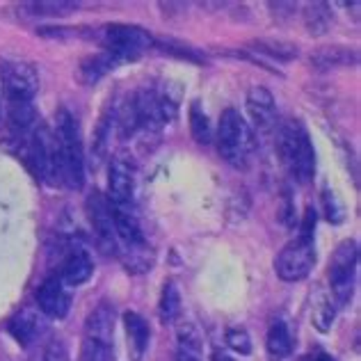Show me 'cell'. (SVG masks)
Returning <instances> with one entry per match:
<instances>
[{
    "label": "cell",
    "instance_id": "obj_1",
    "mask_svg": "<svg viewBox=\"0 0 361 361\" xmlns=\"http://www.w3.org/2000/svg\"><path fill=\"white\" fill-rule=\"evenodd\" d=\"M274 135L281 165L298 183H309L316 174V149L311 145L307 126L300 119H286L277 123Z\"/></svg>",
    "mask_w": 361,
    "mask_h": 361
},
{
    "label": "cell",
    "instance_id": "obj_2",
    "mask_svg": "<svg viewBox=\"0 0 361 361\" xmlns=\"http://www.w3.org/2000/svg\"><path fill=\"white\" fill-rule=\"evenodd\" d=\"M256 133L235 108H226L217 123V151L235 169H245L256 151Z\"/></svg>",
    "mask_w": 361,
    "mask_h": 361
},
{
    "label": "cell",
    "instance_id": "obj_3",
    "mask_svg": "<svg viewBox=\"0 0 361 361\" xmlns=\"http://www.w3.org/2000/svg\"><path fill=\"white\" fill-rule=\"evenodd\" d=\"M55 140H58L60 149L62 185L69 190H80L85 185V149L78 121L64 108H60L55 115Z\"/></svg>",
    "mask_w": 361,
    "mask_h": 361
},
{
    "label": "cell",
    "instance_id": "obj_4",
    "mask_svg": "<svg viewBox=\"0 0 361 361\" xmlns=\"http://www.w3.org/2000/svg\"><path fill=\"white\" fill-rule=\"evenodd\" d=\"M99 39L103 44V51L112 53L115 58L123 62L137 60L140 55H145L156 46V39L151 37L145 27L128 25V23H112L101 27Z\"/></svg>",
    "mask_w": 361,
    "mask_h": 361
},
{
    "label": "cell",
    "instance_id": "obj_5",
    "mask_svg": "<svg viewBox=\"0 0 361 361\" xmlns=\"http://www.w3.org/2000/svg\"><path fill=\"white\" fill-rule=\"evenodd\" d=\"M357 265H359L357 240H343L336 247L334 256H331V265H329V286H331V293H334V300L338 302V307H345V304L353 300Z\"/></svg>",
    "mask_w": 361,
    "mask_h": 361
},
{
    "label": "cell",
    "instance_id": "obj_6",
    "mask_svg": "<svg viewBox=\"0 0 361 361\" xmlns=\"http://www.w3.org/2000/svg\"><path fill=\"white\" fill-rule=\"evenodd\" d=\"M313 265H316V240L311 235H298L279 252L277 261H274V270H277L279 279L293 283L307 279Z\"/></svg>",
    "mask_w": 361,
    "mask_h": 361
},
{
    "label": "cell",
    "instance_id": "obj_7",
    "mask_svg": "<svg viewBox=\"0 0 361 361\" xmlns=\"http://www.w3.org/2000/svg\"><path fill=\"white\" fill-rule=\"evenodd\" d=\"M0 85L7 101H32L39 92V73L25 60L3 58L0 60Z\"/></svg>",
    "mask_w": 361,
    "mask_h": 361
},
{
    "label": "cell",
    "instance_id": "obj_8",
    "mask_svg": "<svg viewBox=\"0 0 361 361\" xmlns=\"http://www.w3.org/2000/svg\"><path fill=\"white\" fill-rule=\"evenodd\" d=\"M87 217L94 233H97V240L103 247L106 254H115L119 252V243H117V233H115V220H112V204L106 195L94 192L87 197Z\"/></svg>",
    "mask_w": 361,
    "mask_h": 361
},
{
    "label": "cell",
    "instance_id": "obj_9",
    "mask_svg": "<svg viewBox=\"0 0 361 361\" xmlns=\"http://www.w3.org/2000/svg\"><path fill=\"white\" fill-rule=\"evenodd\" d=\"M245 106H247V115L252 119L250 126L254 133H259V135H272L277 130L279 115H277V103H274L270 90L252 87L247 92Z\"/></svg>",
    "mask_w": 361,
    "mask_h": 361
},
{
    "label": "cell",
    "instance_id": "obj_10",
    "mask_svg": "<svg viewBox=\"0 0 361 361\" xmlns=\"http://www.w3.org/2000/svg\"><path fill=\"white\" fill-rule=\"evenodd\" d=\"M135 195V167L123 158H112L108 169V199L110 204H133Z\"/></svg>",
    "mask_w": 361,
    "mask_h": 361
},
{
    "label": "cell",
    "instance_id": "obj_11",
    "mask_svg": "<svg viewBox=\"0 0 361 361\" xmlns=\"http://www.w3.org/2000/svg\"><path fill=\"white\" fill-rule=\"evenodd\" d=\"M37 309L49 318H64L71 309V295L69 288L64 286L60 277L46 279L35 293Z\"/></svg>",
    "mask_w": 361,
    "mask_h": 361
},
{
    "label": "cell",
    "instance_id": "obj_12",
    "mask_svg": "<svg viewBox=\"0 0 361 361\" xmlns=\"http://www.w3.org/2000/svg\"><path fill=\"white\" fill-rule=\"evenodd\" d=\"M133 101H135L137 123L142 133L156 135V133H160L167 126V119L163 115V108H160V99L156 90L142 87L140 92L133 94Z\"/></svg>",
    "mask_w": 361,
    "mask_h": 361
},
{
    "label": "cell",
    "instance_id": "obj_13",
    "mask_svg": "<svg viewBox=\"0 0 361 361\" xmlns=\"http://www.w3.org/2000/svg\"><path fill=\"white\" fill-rule=\"evenodd\" d=\"M94 274V261L90 252L85 247H69V252L64 254L62 265H60V274L62 283L66 288H78L85 281H90Z\"/></svg>",
    "mask_w": 361,
    "mask_h": 361
},
{
    "label": "cell",
    "instance_id": "obj_14",
    "mask_svg": "<svg viewBox=\"0 0 361 361\" xmlns=\"http://www.w3.org/2000/svg\"><path fill=\"white\" fill-rule=\"evenodd\" d=\"M115 322H117L115 307L108 302L99 304L87 316V320H85V341H92V343H101V345H115Z\"/></svg>",
    "mask_w": 361,
    "mask_h": 361
},
{
    "label": "cell",
    "instance_id": "obj_15",
    "mask_svg": "<svg viewBox=\"0 0 361 361\" xmlns=\"http://www.w3.org/2000/svg\"><path fill=\"white\" fill-rule=\"evenodd\" d=\"M46 318L39 309H23L21 313L9 320V334L14 336V341L18 345L23 348H30L32 343H37L44 334H46Z\"/></svg>",
    "mask_w": 361,
    "mask_h": 361
},
{
    "label": "cell",
    "instance_id": "obj_16",
    "mask_svg": "<svg viewBox=\"0 0 361 361\" xmlns=\"http://www.w3.org/2000/svg\"><path fill=\"white\" fill-rule=\"evenodd\" d=\"M112 220H115V233L119 247H133L147 243L140 215L135 213V206L133 204H123V206L112 204Z\"/></svg>",
    "mask_w": 361,
    "mask_h": 361
},
{
    "label": "cell",
    "instance_id": "obj_17",
    "mask_svg": "<svg viewBox=\"0 0 361 361\" xmlns=\"http://www.w3.org/2000/svg\"><path fill=\"white\" fill-rule=\"evenodd\" d=\"M123 327H126L130 361H142L147 355V350H149V338H151L147 320L135 311H126L123 313Z\"/></svg>",
    "mask_w": 361,
    "mask_h": 361
},
{
    "label": "cell",
    "instance_id": "obj_18",
    "mask_svg": "<svg viewBox=\"0 0 361 361\" xmlns=\"http://www.w3.org/2000/svg\"><path fill=\"white\" fill-rule=\"evenodd\" d=\"M7 123L16 137H25L39 126V117L30 101H7Z\"/></svg>",
    "mask_w": 361,
    "mask_h": 361
},
{
    "label": "cell",
    "instance_id": "obj_19",
    "mask_svg": "<svg viewBox=\"0 0 361 361\" xmlns=\"http://www.w3.org/2000/svg\"><path fill=\"white\" fill-rule=\"evenodd\" d=\"M119 64H121V60L115 58L112 53L99 51V53H94V55H87V58L80 62L78 75H80V80L85 85H94V82H99L103 75H108L110 71H115Z\"/></svg>",
    "mask_w": 361,
    "mask_h": 361
},
{
    "label": "cell",
    "instance_id": "obj_20",
    "mask_svg": "<svg viewBox=\"0 0 361 361\" xmlns=\"http://www.w3.org/2000/svg\"><path fill=\"white\" fill-rule=\"evenodd\" d=\"M311 64L316 69H338V66H357L359 53L357 49H348V46H327L311 55Z\"/></svg>",
    "mask_w": 361,
    "mask_h": 361
},
{
    "label": "cell",
    "instance_id": "obj_21",
    "mask_svg": "<svg viewBox=\"0 0 361 361\" xmlns=\"http://www.w3.org/2000/svg\"><path fill=\"white\" fill-rule=\"evenodd\" d=\"M117 256L121 259L123 268H126L130 274H145L154 268V263H156V252L151 250L149 243L133 245V247H119Z\"/></svg>",
    "mask_w": 361,
    "mask_h": 361
},
{
    "label": "cell",
    "instance_id": "obj_22",
    "mask_svg": "<svg viewBox=\"0 0 361 361\" xmlns=\"http://www.w3.org/2000/svg\"><path fill=\"white\" fill-rule=\"evenodd\" d=\"M265 348H268V357L270 361H283L288 359L293 353V334L286 325V320H272V325L268 329V341H265Z\"/></svg>",
    "mask_w": 361,
    "mask_h": 361
},
{
    "label": "cell",
    "instance_id": "obj_23",
    "mask_svg": "<svg viewBox=\"0 0 361 361\" xmlns=\"http://www.w3.org/2000/svg\"><path fill=\"white\" fill-rule=\"evenodd\" d=\"M112 128H115V110H112V108H106V110H103L101 119H99L97 130H94V145H92V151H94V165H99L101 160L108 156V151H110V140H112Z\"/></svg>",
    "mask_w": 361,
    "mask_h": 361
},
{
    "label": "cell",
    "instance_id": "obj_24",
    "mask_svg": "<svg viewBox=\"0 0 361 361\" xmlns=\"http://www.w3.org/2000/svg\"><path fill=\"white\" fill-rule=\"evenodd\" d=\"M250 46H252L250 51L268 55V58L279 60V62H290L298 58V46L283 39H256Z\"/></svg>",
    "mask_w": 361,
    "mask_h": 361
},
{
    "label": "cell",
    "instance_id": "obj_25",
    "mask_svg": "<svg viewBox=\"0 0 361 361\" xmlns=\"http://www.w3.org/2000/svg\"><path fill=\"white\" fill-rule=\"evenodd\" d=\"M190 133H192L197 145H211L213 142L211 119H208L206 110L202 108V103L199 101L190 103Z\"/></svg>",
    "mask_w": 361,
    "mask_h": 361
},
{
    "label": "cell",
    "instance_id": "obj_26",
    "mask_svg": "<svg viewBox=\"0 0 361 361\" xmlns=\"http://www.w3.org/2000/svg\"><path fill=\"white\" fill-rule=\"evenodd\" d=\"M331 23V12L327 3H309L307 12H304V25H307L309 35L320 37L329 30Z\"/></svg>",
    "mask_w": 361,
    "mask_h": 361
},
{
    "label": "cell",
    "instance_id": "obj_27",
    "mask_svg": "<svg viewBox=\"0 0 361 361\" xmlns=\"http://www.w3.org/2000/svg\"><path fill=\"white\" fill-rule=\"evenodd\" d=\"M21 9L30 16H66L78 9V3H66V0H39V3H23Z\"/></svg>",
    "mask_w": 361,
    "mask_h": 361
},
{
    "label": "cell",
    "instance_id": "obj_28",
    "mask_svg": "<svg viewBox=\"0 0 361 361\" xmlns=\"http://www.w3.org/2000/svg\"><path fill=\"white\" fill-rule=\"evenodd\" d=\"M158 313H160V320H163L165 325L167 322H174L180 316V293H178L174 281H167L163 293H160Z\"/></svg>",
    "mask_w": 361,
    "mask_h": 361
},
{
    "label": "cell",
    "instance_id": "obj_29",
    "mask_svg": "<svg viewBox=\"0 0 361 361\" xmlns=\"http://www.w3.org/2000/svg\"><path fill=\"white\" fill-rule=\"evenodd\" d=\"M320 202H322V211H325L327 222H331V224H341V222L345 220V206H343V202H341L338 195H336L331 188H325V190H322Z\"/></svg>",
    "mask_w": 361,
    "mask_h": 361
},
{
    "label": "cell",
    "instance_id": "obj_30",
    "mask_svg": "<svg viewBox=\"0 0 361 361\" xmlns=\"http://www.w3.org/2000/svg\"><path fill=\"white\" fill-rule=\"evenodd\" d=\"M334 316H336V311H334V304H331L327 298H322L316 307H313V325L318 327V331H329L331 329V322H334Z\"/></svg>",
    "mask_w": 361,
    "mask_h": 361
},
{
    "label": "cell",
    "instance_id": "obj_31",
    "mask_svg": "<svg viewBox=\"0 0 361 361\" xmlns=\"http://www.w3.org/2000/svg\"><path fill=\"white\" fill-rule=\"evenodd\" d=\"M224 341H226V345L233 350V353H238V355H250L252 353V338H250V334H247V329H243V327L229 329V331H226Z\"/></svg>",
    "mask_w": 361,
    "mask_h": 361
},
{
    "label": "cell",
    "instance_id": "obj_32",
    "mask_svg": "<svg viewBox=\"0 0 361 361\" xmlns=\"http://www.w3.org/2000/svg\"><path fill=\"white\" fill-rule=\"evenodd\" d=\"M37 35L46 37V39H73V37H90V32H82V27H51V25L39 27Z\"/></svg>",
    "mask_w": 361,
    "mask_h": 361
},
{
    "label": "cell",
    "instance_id": "obj_33",
    "mask_svg": "<svg viewBox=\"0 0 361 361\" xmlns=\"http://www.w3.org/2000/svg\"><path fill=\"white\" fill-rule=\"evenodd\" d=\"M213 361H235V359L231 355L220 353V350H217V353H213Z\"/></svg>",
    "mask_w": 361,
    "mask_h": 361
},
{
    "label": "cell",
    "instance_id": "obj_34",
    "mask_svg": "<svg viewBox=\"0 0 361 361\" xmlns=\"http://www.w3.org/2000/svg\"><path fill=\"white\" fill-rule=\"evenodd\" d=\"M176 361H199V357H192V355H183V353H178V359Z\"/></svg>",
    "mask_w": 361,
    "mask_h": 361
},
{
    "label": "cell",
    "instance_id": "obj_35",
    "mask_svg": "<svg viewBox=\"0 0 361 361\" xmlns=\"http://www.w3.org/2000/svg\"><path fill=\"white\" fill-rule=\"evenodd\" d=\"M311 361H331L327 355H318V357H311Z\"/></svg>",
    "mask_w": 361,
    "mask_h": 361
},
{
    "label": "cell",
    "instance_id": "obj_36",
    "mask_svg": "<svg viewBox=\"0 0 361 361\" xmlns=\"http://www.w3.org/2000/svg\"><path fill=\"white\" fill-rule=\"evenodd\" d=\"M0 115H3V108H0Z\"/></svg>",
    "mask_w": 361,
    "mask_h": 361
}]
</instances>
